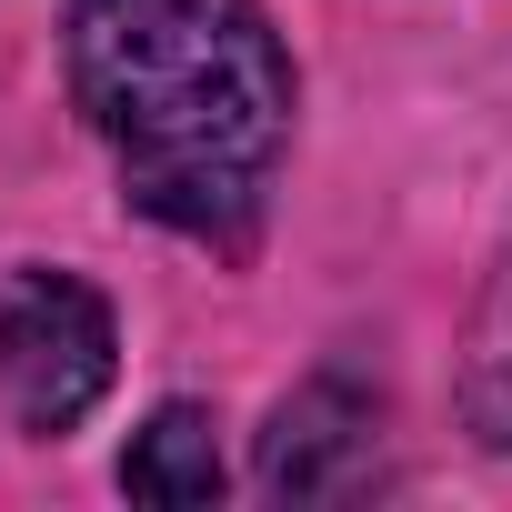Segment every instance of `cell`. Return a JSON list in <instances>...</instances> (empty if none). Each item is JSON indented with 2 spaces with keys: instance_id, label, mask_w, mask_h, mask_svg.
<instances>
[{
  "instance_id": "1",
  "label": "cell",
  "mask_w": 512,
  "mask_h": 512,
  "mask_svg": "<svg viewBox=\"0 0 512 512\" xmlns=\"http://www.w3.org/2000/svg\"><path fill=\"white\" fill-rule=\"evenodd\" d=\"M61 71L121 201L211 262H251L302 111L262 0H61Z\"/></svg>"
},
{
  "instance_id": "2",
  "label": "cell",
  "mask_w": 512,
  "mask_h": 512,
  "mask_svg": "<svg viewBox=\"0 0 512 512\" xmlns=\"http://www.w3.org/2000/svg\"><path fill=\"white\" fill-rule=\"evenodd\" d=\"M121 372V322L81 272L0 282V402L21 432H81Z\"/></svg>"
},
{
  "instance_id": "3",
  "label": "cell",
  "mask_w": 512,
  "mask_h": 512,
  "mask_svg": "<svg viewBox=\"0 0 512 512\" xmlns=\"http://www.w3.org/2000/svg\"><path fill=\"white\" fill-rule=\"evenodd\" d=\"M262 492L272 502H362L392 482V442H382V402L352 382V372H312L272 432H262Z\"/></svg>"
},
{
  "instance_id": "4",
  "label": "cell",
  "mask_w": 512,
  "mask_h": 512,
  "mask_svg": "<svg viewBox=\"0 0 512 512\" xmlns=\"http://www.w3.org/2000/svg\"><path fill=\"white\" fill-rule=\"evenodd\" d=\"M452 412L482 452H512V221H502V251L462 312V352H452Z\"/></svg>"
},
{
  "instance_id": "5",
  "label": "cell",
  "mask_w": 512,
  "mask_h": 512,
  "mask_svg": "<svg viewBox=\"0 0 512 512\" xmlns=\"http://www.w3.org/2000/svg\"><path fill=\"white\" fill-rule=\"evenodd\" d=\"M221 442H211V412L201 402H161L131 452H121V492L131 502H161V512H191V502H221Z\"/></svg>"
}]
</instances>
